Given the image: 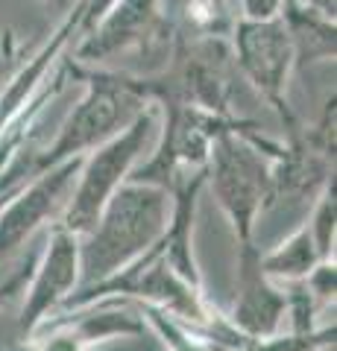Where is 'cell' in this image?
<instances>
[{"instance_id": "obj_1", "label": "cell", "mask_w": 337, "mask_h": 351, "mask_svg": "<svg viewBox=\"0 0 337 351\" xmlns=\"http://www.w3.org/2000/svg\"><path fill=\"white\" fill-rule=\"evenodd\" d=\"M165 228L167 191L147 182L121 184L112 193V199L103 205L94 226L85 234H80L77 290L100 284L129 267L138 255H144L156 243Z\"/></svg>"}, {"instance_id": "obj_2", "label": "cell", "mask_w": 337, "mask_h": 351, "mask_svg": "<svg viewBox=\"0 0 337 351\" xmlns=\"http://www.w3.org/2000/svg\"><path fill=\"white\" fill-rule=\"evenodd\" d=\"M211 188L217 202L229 214L237 240H253L255 217L270 188V164L264 156L244 141L217 132L211 147Z\"/></svg>"}, {"instance_id": "obj_3", "label": "cell", "mask_w": 337, "mask_h": 351, "mask_svg": "<svg viewBox=\"0 0 337 351\" xmlns=\"http://www.w3.org/2000/svg\"><path fill=\"white\" fill-rule=\"evenodd\" d=\"M150 129H153V114L138 117L124 135H117L112 144H106L85 164V170L80 176V188L71 196L68 208H65V217L59 223L62 228H68L73 234H85L94 226L103 205L112 199V193L121 188L129 170H132L135 158L144 152Z\"/></svg>"}, {"instance_id": "obj_4", "label": "cell", "mask_w": 337, "mask_h": 351, "mask_svg": "<svg viewBox=\"0 0 337 351\" xmlns=\"http://www.w3.org/2000/svg\"><path fill=\"white\" fill-rule=\"evenodd\" d=\"M80 284V234L56 226L50 234V246L36 267V278L27 293L24 311L18 316V334L30 337L41 319L77 290Z\"/></svg>"}, {"instance_id": "obj_5", "label": "cell", "mask_w": 337, "mask_h": 351, "mask_svg": "<svg viewBox=\"0 0 337 351\" xmlns=\"http://www.w3.org/2000/svg\"><path fill=\"white\" fill-rule=\"evenodd\" d=\"M288 311V293L273 287V278L261 269V252L253 240H241L237 255V299L229 325L246 339L273 337Z\"/></svg>"}, {"instance_id": "obj_6", "label": "cell", "mask_w": 337, "mask_h": 351, "mask_svg": "<svg viewBox=\"0 0 337 351\" xmlns=\"http://www.w3.org/2000/svg\"><path fill=\"white\" fill-rule=\"evenodd\" d=\"M82 158H65L53 167L41 170V176L30 184L24 193H18V199L9 202V208L0 214V261L24 243V240L36 232L38 223H45L47 217L62 205V196L68 193L73 176L80 173Z\"/></svg>"}, {"instance_id": "obj_7", "label": "cell", "mask_w": 337, "mask_h": 351, "mask_svg": "<svg viewBox=\"0 0 337 351\" xmlns=\"http://www.w3.org/2000/svg\"><path fill=\"white\" fill-rule=\"evenodd\" d=\"M129 106H132V100H129L121 88H94V94L80 106V112L71 117V123L65 126L62 138L53 144V149L47 156H41L38 170H47L65 158H73L85 147H91L97 141H103L106 135H112L117 126L126 123Z\"/></svg>"}, {"instance_id": "obj_8", "label": "cell", "mask_w": 337, "mask_h": 351, "mask_svg": "<svg viewBox=\"0 0 337 351\" xmlns=\"http://www.w3.org/2000/svg\"><path fill=\"white\" fill-rule=\"evenodd\" d=\"M325 182V158L305 149H293L290 156L279 161L276 170H270L267 199L261 205V217L276 211H299L305 208Z\"/></svg>"}, {"instance_id": "obj_9", "label": "cell", "mask_w": 337, "mask_h": 351, "mask_svg": "<svg viewBox=\"0 0 337 351\" xmlns=\"http://www.w3.org/2000/svg\"><path fill=\"white\" fill-rule=\"evenodd\" d=\"M244 62L253 80L273 94L281 88V76L288 68V38L276 27H255L244 32Z\"/></svg>"}, {"instance_id": "obj_10", "label": "cell", "mask_w": 337, "mask_h": 351, "mask_svg": "<svg viewBox=\"0 0 337 351\" xmlns=\"http://www.w3.org/2000/svg\"><path fill=\"white\" fill-rule=\"evenodd\" d=\"M320 261L323 258L311 237V228L302 226L279 249H273L270 255H261V269L267 272V278H281L285 284H290V281H302Z\"/></svg>"}, {"instance_id": "obj_11", "label": "cell", "mask_w": 337, "mask_h": 351, "mask_svg": "<svg viewBox=\"0 0 337 351\" xmlns=\"http://www.w3.org/2000/svg\"><path fill=\"white\" fill-rule=\"evenodd\" d=\"M334 343V325L325 328L320 334H290V337H264V339H249L244 348L237 351H314Z\"/></svg>"}, {"instance_id": "obj_12", "label": "cell", "mask_w": 337, "mask_h": 351, "mask_svg": "<svg viewBox=\"0 0 337 351\" xmlns=\"http://www.w3.org/2000/svg\"><path fill=\"white\" fill-rule=\"evenodd\" d=\"M334 223H337V205H334V188H332V191H325L317 211H314V223L308 226L323 261H329L334 252Z\"/></svg>"}, {"instance_id": "obj_13", "label": "cell", "mask_w": 337, "mask_h": 351, "mask_svg": "<svg viewBox=\"0 0 337 351\" xmlns=\"http://www.w3.org/2000/svg\"><path fill=\"white\" fill-rule=\"evenodd\" d=\"M30 276H32V261L27 263V267H21V269L15 272V276L9 278V281L3 284V287H0V311H6V304L15 299V293H21V290L27 287Z\"/></svg>"}, {"instance_id": "obj_14", "label": "cell", "mask_w": 337, "mask_h": 351, "mask_svg": "<svg viewBox=\"0 0 337 351\" xmlns=\"http://www.w3.org/2000/svg\"><path fill=\"white\" fill-rule=\"evenodd\" d=\"M85 339L77 334V328H71L68 334H59L56 339H47L45 346H38V351H82Z\"/></svg>"}, {"instance_id": "obj_15", "label": "cell", "mask_w": 337, "mask_h": 351, "mask_svg": "<svg viewBox=\"0 0 337 351\" xmlns=\"http://www.w3.org/2000/svg\"><path fill=\"white\" fill-rule=\"evenodd\" d=\"M320 351H334V343H332V346H323Z\"/></svg>"}]
</instances>
